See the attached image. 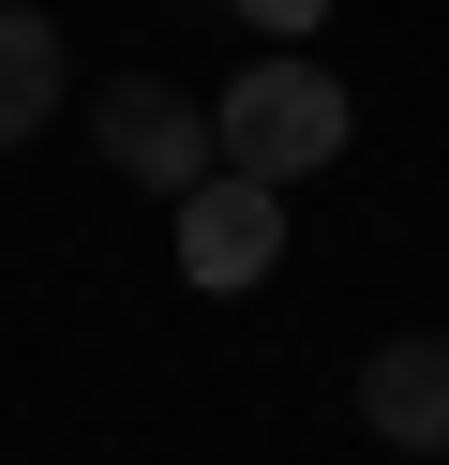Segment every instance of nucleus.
<instances>
[{
    "mask_svg": "<svg viewBox=\"0 0 449 465\" xmlns=\"http://www.w3.org/2000/svg\"><path fill=\"white\" fill-rule=\"evenodd\" d=\"M359 420L389 435V450H449V331H405L359 361Z\"/></svg>",
    "mask_w": 449,
    "mask_h": 465,
    "instance_id": "nucleus-4",
    "label": "nucleus"
},
{
    "mask_svg": "<svg viewBox=\"0 0 449 465\" xmlns=\"http://www.w3.org/2000/svg\"><path fill=\"white\" fill-rule=\"evenodd\" d=\"M90 135H105V165L120 181H150V195H195L210 165V105H180L165 75H105V105H90Z\"/></svg>",
    "mask_w": 449,
    "mask_h": 465,
    "instance_id": "nucleus-2",
    "label": "nucleus"
},
{
    "mask_svg": "<svg viewBox=\"0 0 449 465\" xmlns=\"http://www.w3.org/2000/svg\"><path fill=\"white\" fill-rule=\"evenodd\" d=\"M225 15H255V31H315L329 0H225Z\"/></svg>",
    "mask_w": 449,
    "mask_h": 465,
    "instance_id": "nucleus-6",
    "label": "nucleus"
},
{
    "mask_svg": "<svg viewBox=\"0 0 449 465\" xmlns=\"http://www.w3.org/2000/svg\"><path fill=\"white\" fill-rule=\"evenodd\" d=\"M269 255H285V195L239 181V165H210V181L180 195V271L195 285H255Z\"/></svg>",
    "mask_w": 449,
    "mask_h": 465,
    "instance_id": "nucleus-3",
    "label": "nucleus"
},
{
    "mask_svg": "<svg viewBox=\"0 0 449 465\" xmlns=\"http://www.w3.org/2000/svg\"><path fill=\"white\" fill-rule=\"evenodd\" d=\"M45 121H60V31L30 15V0H0V151L45 135Z\"/></svg>",
    "mask_w": 449,
    "mask_h": 465,
    "instance_id": "nucleus-5",
    "label": "nucleus"
},
{
    "mask_svg": "<svg viewBox=\"0 0 449 465\" xmlns=\"http://www.w3.org/2000/svg\"><path fill=\"white\" fill-rule=\"evenodd\" d=\"M210 151H225L239 181H269V195H285V181H315V165L345 151V91H329L315 61H255L225 105H210Z\"/></svg>",
    "mask_w": 449,
    "mask_h": 465,
    "instance_id": "nucleus-1",
    "label": "nucleus"
}]
</instances>
